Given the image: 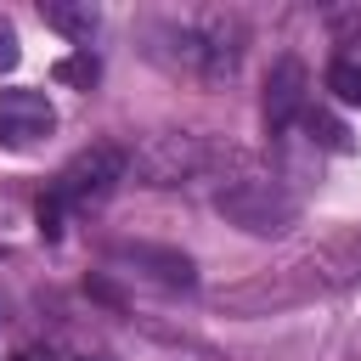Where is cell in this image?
Listing matches in <instances>:
<instances>
[{
  "mask_svg": "<svg viewBox=\"0 0 361 361\" xmlns=\"http://www.w3.org/2000/svg\"><path fill=\"white\" fill-rule=\"evenodd\" d=\"M152 39H164L152 45V56L192 79H231L243 62V28L226 17H175V23H158Z\"/></svg>",
  "mask_w": 361,
  "mask_h": 361,
  "instance_id": "cell-1",
  "label": "cell"
},
{
  "mask_svg": "<svg viewBox=\"0 0 361 361\" xmlns=\"http://www.w3.org/2000/svg\"><path fill=\"white\" fill-rule=\"evenodd\" d=\"M214 209L231 220V226H243V231H254V237H276V231H288L293 220H299V197L276 180V175H231L220 192H214Z\"/></svg>",
  "mask_w": 361,
  "mask_h": 361,
  "instance_id": "cell-2",
  "label": "cell"
},
{
  "mask_svg": "<svg viewBox=\"0 0 361 361\" xmlns=\"http://www.w3.org/2000/svg\"><path fill=\"white\" fill-rule=\"evenodd\" d=\"M226 152L192 130H164V135H147L135 152H130V169L141 186H186L197 180L203 169H214Z\"/></svg>",
  "mask_w": 361,
  "mask_h": 361,
  "instance_id": "cell-3",
  "label": "cell"
},
{
  "mask_svg": "<svg viewBox=\"0 0 361 361\" xmlns=\"http://www.w3.org/2000/svg\"><path fill=\"white\" fill-rule=\"evenodd\" d=\"M124 175H130V152L113 147V141H90V147H79V152L56 169V186H51V192H56L62 203H79V209H85V203H102Z\"/></svg>",
  "mask_w": 361,
  "mask_h": 361,
  "instance_id": "cell-4",
  "label": "cell"
},
{
  "mask_svg": "<svg viewBox=\"0 0 361 361\" xmlns=\"http://www.w3.org/2000/svg\"><path fill=\"white\" fill-rule=\"evenodd\" d=\"M51 130H56V107L45 90H28V85L0 90V147L23 152V147H39Z\"/></svg>",
  "mask_w": 361,
  "mask_h": 361,
  "instance_id": "cell-5",
  "label": "cell"
},
{
  "mask_svg": "<svg viewBox=\"0 0 361 361\" xmlns=\"http://www.w3.org/2000/svg\"><path fill=\"white\" fill-rule=\"evenodd\" d=\"M107 259L124 265V271L141 276V282H158V288H192V282H197V265H192L180 248H164V243H113Z\"/></svg>",
  "mask_w": 361,
  "mask_h": 361,
  "instance_id": "cell-6",
  "label": "cell"
},
{
  "mask_svg": "<svg viewBox=\"0 0 361 361\" xmlns=\"http://www.w3.org/2000/svg\"><path fill=\"white\" fill-rule=\"evenodd\" d=\"M310 107V73L299 56H276L271 73H265V130L282 135L299 124V113Z\"/></svg>",
  "mask_w": 361,
  "mask_h": 361,
  "instance_id": "cell-7",
  "label": "cell"
},
{
  "mask_svg": "<svg viewBox=\"0 0 361 361\" xmlns=\"http://www.w3.org/2000/svg\"><path fill=\"white\" fill-rule=\"evenodd\" d=\"M39 17H45V28H56V34H68V39H90L96 23H102V11H96L90 0H45Z\"/></svg>",
  "mask_w": 361,
  "mask_h": 361,
  "instance_id": "cell-8",
  "label": "cell"
},
{
  "mask_svg": "<svg viewBox=\"0 0 361 361\" xmlns=\"http://www.w3.org/2000/svg\"><path fill=\"white\" fill-rule=\"evenodd\" d=\"M299 130L310 135V147H327V152H350V147H355L350 130H344L333 113H322V107H305V113H299Z\"/></svg>",
  "mask_w": 361,
  "mask_h": 361,
  "instance_id": "cell-9",
  "label": "cell"
},
{
  "mask_svg": "<svg viewBox=\"0 0 361 361\" xmlns=\"http://www.w3.org/2000/svg\"><path fill=\"white\" fill-rule=\"evenodd\" d=\"M327 90L344 102V107H361V51H338L327 62Z\"/></svg>",
  "mask_w": 361,
  "mask_h": 361,
  "instance_id": "cell-10",
  "label": "cell"
},
{
  "mask_svg": "<svg viewBox=\"0 0 361 361\" xmlns=\"http://www.w3.org/2000/svg\"><path fill=\"white\" fill-rule=\"evenodd\" d=\"M56 79H62V85H79V90H90V85L102 79V62L90 56V45H79L73 56H62V62H56Z\"/></svg>",
  "mask_w": 361,
  "mask_h": 361,
  "instance_id": "cell-11",
  "label": "cell"
},
{
  "mask_svg": "<svg viewBox=\"0 0 361 361\" xmlns=\"http://www.w3.org/2000/svg\"><path fill=\"white\" fill-rule=\"evenodd\" d=\"M39 231H45V237H62V197H56V192L39 197Z\"/></svg>",
  "mask_w": 361,
  "mask_h": 361,
  "instance_id": "cell-12",
  "label": "cell"
},
{
  "mask_svg": "<svg viewBox=\"0 0 361 361\" xmlns=\"http://www.w3.org/2000/svg\"><path fill=\"white\" fill-rule=\"evenodd\" d=\"M17 56H23V45H17V28L0 17V73H11V68H17Z\"/></svg>",
  "mask_w": 361,
  "mask_h": 361,
  "instance_id": "cell-13",
  "label": "cell"
},
{
  "mask_svg": "<svg viewBox=\"0 0 361 361\" xmlns=\"http://www.w3.org/2000/svg\"><path fill=\"white\" fill-rule=\"evenodd\" d=\"M17 361H45V355H39V350H23V355H17Z\"/></svg>",
  "mask_w": 361,
  "mask_h": 361,
  "instance_id": "cell-14",
  "label": "cell"
},
{
  "mask_svg": "<svg viewBox=\"0 0 361 361\" xmlns=\"http://www.w3.org/2000/svg\"><path fill=\"white\" fill-rule=\"evenodd\" d=\"M85 361H107V355H85Z\"/></svg>",
  "mask_w": 361,
  "mask_h": 361,
  "instance_id": "cell-15",
  "label": "cell"
}]
</instances>
